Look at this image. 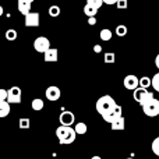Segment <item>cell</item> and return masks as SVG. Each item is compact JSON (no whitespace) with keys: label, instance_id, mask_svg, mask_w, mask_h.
<instances>
[{"label":"cell","instance_id":"ba28073f","mask_svg":"<svg viewBox=\"0 0 159 159\" xmlns=\"http://www.w3.org/2000/svg\"><path fill=\"white\" fill-rule=\"evenodd\" d=\"M123 84H124V87H126L127 89L134 91V89H137V88L140 87V80L135 77V75L129 74V75H126V77H124Z\"/></svg>","mask_w":159,"mask_h":159},{"label":"cell","instance_id":"d590c367","mask_svg":"<svg viewBox=\"0 0 159 159\" xmlns=\"http://www.w3.org/2000/svg\"><path fill=\"white\" fill-rule=\"evenodd\" d=\"M2 16H3V7L0 6V17H2Z\"/></svg>","mask_w":159,"mask_h":159},{"label":"cell","instance_id":"4fadbf2b","mask_svg":"<svg viewBox=\"0 0 159 159\" xmlns=\"http://www.w3.org/2000/svg\"><path fill=\"white\" fill-rule=\"evenodd\" d=\"M43 55H45V61H57V49L49 48Z\"/></svg>","mask_w":159,"mask_h":159},{"label":"cell","instance_id":"d4e9b609","mask_svg":"<svg viewBox=\"0 0 159 159\" xmlns=\"http://www.w3.org/2000/svg\"><path fill=\"white\" fill-rule=\"evenodd\" d=\"M151 85L154 87V89H155V91H158V92H159V73H158V74H155L154 77H152V80H151Z\"/></svg>","mask_w":159,"mask_h":159},{"label":"cell","instance_id":"cb8c5ba5","mask_svg":"<svg viewBox=\"0 0 159 159\" xmlns=\"http://www.w3.org/2000/svg\"><path fill=\"white\" fill-rule=\"evenodd\" d=\"M151 148H152V152H154V154L157 155V157H159V137H158V138H155V140L152 141Z\"/></svg>","mask_w":159,"mask_h":159},{"label":"cell","instance_id":"8992f818","mask_svg":"<svg viewBox=\"0 0 159 159\" xmlns=\"http://www.w3.org/2000/svg\"><path fill=\"white\" fill-rule=\"evenodd\" d=\"M7 102L8 103H20L21 102V88L20 87H11L7 89Z\"/></svg>","mask_w":159,"mask_h":159},{"label":"cell","instance_id":"6da1fadb","mask_svg":"<svg viewBox=\"0 0 159 159\" xmlns=\"http://www.w3.org/2000/svg\"><path fill=\"white\" fill-rule=\"evenodd\" d=\"M75 130L71 126H60L56 130V137L59 138V143L61 145H67V144H73L75 140Z\"/></svg>","mask_w":159,"mask_h":159},{"label":"cell","instance_id":"836d02e7","mask_svg":"<svg viewBox=\"0 0 159 159\" xmlns=\"http://www.w3.org/2000/svg\"><path fill=\"white\" fill-rule=\"evenodd\" d=\"M155 64H157V67H158V70H159V55L157 56V59H155Z\"/></svg>","mask_w":159,"mask_h":159},{"label":"cell","instance_id":"83f0119b","mask_svg":"<svg viewBox=\"0 0 159 159\" xmlns=\"http://www.w3.org/2000/svg\"><path fill=\"white\" fill-rule=\"evenodd\" d=\"M18 124H20V129H30L31 121H30V119H20Z\"/></svg>","mask_w":159,"mask_h":159},{"label":"cell","instance_id":"e575fe53","mask_svg":"<svg viewBox=\"0 0 159 159\" xmlns=\"http://www.w3.org/2000/svg\"><path fill=\"white\" fill-rule=\"evenodd\" d=\"M91 159H102V158H101V157H98V155H95V157H92Z\"/></svg>","mask_w":159,"mask_h":159},{"label":"cell","instance_id":"9c48e42d","mask_svg":"<svg viewBox=\"0 0 159 159\" xmlns=\"http://www.w3.org/2000/svg\"><path fill=\"white\" fill-rule=\"evenodd\" d=\"M25 27H39V13H28L25 16Z\"/></svg>","mask_w":159,"mask_h":159},{"label":"cell","instance_id":"74e56055","mask_svg":"<svg viewBox=\"0 0 159 159\" xmlns=\"http://www.w3.org/2000/svg\"><path fill=\"white\" fill-rule=\"evenodd\" d=\"M127 159H133V158H127Z\"/></svg>","mask_w":159,"mask_h":159},{"label":"cell","instance_id":"44dd1931","mask_svg":"<svg viewBox=\"0 0 159 159\" xmlns=\"http://www.w3.org/2000/svg\"><path fill=\"white\" fill-rule=\"evenodd\" d=\"M116 35L117 36L127 35V27L126 25H117V27H116Z\"/></svg>","mask_w":159,"mask_h":159},{"label":"cell","instance_id":"9a60e30c","mask_svg":"<svg viewBox=\"0 0 159 159\" xmlns=\"http://www.w3.org/2000/svg\"><path fill=\"white\" fill-rule=\"evenodd\" d=\"M110 126H112V130H116V131H119V130H124V117L123 116L119 117L117 120H115L113 123H110Z\"/></svg>","mask_w":159,"mask_h":159},{"label":"cell","instance_id":"e0dca14e","mask_svg":"<svg viewBox=\"0 0 159 159\" xmlns=\"http://www.w3.org/2000/svg\"><path fill=\"white\" fill-rule=\"evenodd\" d=\"M112 35H113V32L110 30H107V28H105V30H102L101 31V34H99V36H101V39L102 41H105V42H107V41H110L112 39Z\"/></svg>","mask_w":159,"mask_h":159},{"label":"cell","instance_id":"d6986e66","mask_svg":"<svg viewBox=\"0 0 159 159\" xmlns=\"http://www.w3.org/2000/svg\"><path fill=\"white\" fill-rule=\"evenodd\" d=\"M84 13H85V16H88V17H95L96 13H98V10L93 8V7H91V6H88V4H85Z\"/></svg>","mask_w":159,"mask_h":159},{"label":"cell","instance_id":"4316f807","mask_svg":"<svg viewBox=\"0 0 159 159\" xmlns=\"http://www.w3.org/2000/svg\"><path fill=\"white\" fill-rule=\"evenodd\" d=\"M115 59H116L115 53H112V52L105 53V63H115Z\"/></svg>","mask_w":159,"mask_h":159},{"label":"cell","instance_id":"ac0fdd59","mask_svg":"<svg viewBox=\"0 0 159 159\" xmlns=\"http://www.w3.org/2000/svg\"><path fill=\"white\" fill-rule=\"evenodd\" d=\"M31 105H32V109L34 110H42V109H43V105L45 103H43V101H42V99L36 98V99H34Z\"/></svg>","mask_w":159,"mask_h":159},{"label":"cell","instance_id":"277c9868","mask_svg":"<svg viewBox=\"0 0 159 159\" xmlns=\"http://www.w3.org/2000/svg\"><path fill=\"white\" fill-rule=\"evenodd\" d=\"M143 110L147 116L149 117H155L159 115V101L158 99H151L149 102H147L145 105H143Z\"/></svg>","mask_w":159,"mask_h":159},{"label":"cell","instance_id":"8d00e7d4","mask_svg":"<svg viewBox=\"0 0 159 159\" xmlns=\"http://www.w3.org/2000/svg\"><path fill=\"white\" fill-rule=\"evenodd\" d=\"M25 2H28V3H32V2H34V0H25Z\"/></svg>","mask_w":159,"mask_h":159},{"label":"cell","instance_id":"484cf974","mask_svg":"<svg viewBox=\"0 0 159 159\" xmlns=\"http://www.w3.org/2000/svg\"><path fill=\"white\" fill-rule=\"evenodd\" d=\"M151 85V80H149L148 77H143L140 80V87L144 88V89H147V88Z\"/></svg>","mask_w":159,"mask_h":159},{"label":"cell","instance_id":"1f68e13d","mask_svg":"<svg viewBox=\"0 0 159 159\" xmlns=\"http://www.w3.org/2000/svg\"><path fill=\"white\" fill-rule=\"evenodd\" d=\"M103 3H105V4L112 6V4H116V3H117V0H103Z\"/></svg>","mask_w":159,"mask_h":159},{"label":"cell","instance_id":"ffe728a7","mask_svg":"<svg viewBox=\"0 0 159 159\" xmlns=\"http://www.w3.org/2000/svg\"><path fill=\"white\" fill-rule=\"evenodd\" d=\"M6 39H7V41H16L17 39V31L16 30H7L6 31Z\"/></svg>","mask_w":159,"mask_h":159},{"label":"cell","instance_id":"f1b7e54d","mask_svg":"<svg viewBox=\"0 0 159 159\" xmlns=\"http://www.w3.org/2000/svg\"><path fill=\"white\" fill-rule=\"evenodd\" d=\"M116 6H117L119 10H126V8L129 7V2H127V0H117Z\"/></svg>","mask_w":159,"mask_h":159},{"label":"cell","instance_id":"7c38bea8","mask_svg":"<svg viewBox=\"0 0 159 159\" xmlns=\"http://www.w3.org/2000/svg\"><path fill=\"white\" fill-rule=\"evenodd\" d=\"M31 4H32V3H28V2H25V0H18L17 7H18V11L22 16H27L28 13H31Z\"/></svg>","mask_w":159,"mask_h":159},{"label":"cell","instance_id":"603a6c76","mask_svg":"<svg viewBox=\"0 0 159 159\" xmlns=\"http://www.w3.org/2000/svg\"><path fill=\"white\" fill-rule=\"evenodd\" d=\"M60 14V7L59 6H50L49 7V16L50 17H57Z\"/></svg>","mask_w":159,"mask_h":159},{"label":"cell","instance_id":"7402d4cb","mask_svg":"<svg viewBox=\"0 0 159 159\" xmlns=\"http://www.w3.org/2000/svg\"><path fill=\"white\" fill-rule=\"evenodd\" d=\"M87 4L98 10V8L101 7L102 4H103V0H87Z\"/></svg>","mask_w":159,"mask_h":159},{"label":"cell","instance_id":"5b68a950","mask_svg":"<svg viewBox=\"0 0 159 159\" xmlns=\"http://www.w3.org/2000/svg\"><path fill=\"white\" fill-rule=\"evenodd\" d=\"M34 48H35L36 52L45 53L50 48V42L46 36H38V38L34 41Z\"/></svg>","mask_w":159,"mask_h":159},{"label":"cell","instance_id":"8fae6325","mask_svg":"<svg viewBox=\"0 0 159 159\" xmlns=\"http://www.w3.org/2000/svg\"><path fill=\"white\" fill-rule=\"evenodd\" d=\"M59 120H60L61 126H73V123H74V113L66 110V112H63L60 115Z\"/></svg>","mask_w":159,"mask_h":159},{"label":"cell","instance_id":"30bf717a","mask_svg":"<svg viewBox=\"0 0 159 159\" xmlns=\"http://www.w3.org/2000/svg\"><path fill=\"white\" fill-rule=\"evenodd\" d=\"M45 95H46V98L49 99V101H52V102L57 101V99L60 98V95H61L60 88L55 87V85H50V87L46 88V92H45Z\"/></svg>","mask_w":159,"mask_h":159},{"label":"cell","instance_id":"7a4b0ae2","mask_svg":"<svg viewBox=\"0 0 159 159\" xmlns=\"http://www.w3.org/2000/svg\"><path fill=\"white\" fill-rule=\"evenodd\" d=\"M95 106H96V112H98L101 116H105L106 113H109L112 109H115L116 102L110 95H103V96H101V98L96 101Z\"/></svg>","mask_w":159,"mask_h":159},{"label":"cell","instance_id":"5bb4252c","mask_svg":"<svg viewBox=\"0 0 159 159\" xmlns=\"http://www.w3.org/2000/svg\"><path fill=\"white\" fill-rule=\"evenodd\" d=\"M10 113V103L7 101H0V117H6Z\"/></svg>","mask_w":159,"mask_h":159},{"label":"cell","instance_id":"52a82bcc","mask_svg":"<svg viewBox=\"0 0 159 159\" xmlns=\"http://www.w3.org/2000/svg\"><path fill=\"white\" fill-rule=\"evenodd\" d=\"M123 116V113H121V107L119 106V105H116L115 109H112L109 113H106L105 116H102L103 117V120L106 121V123H113L115 120H117L119 117H121Z\"/></svg>","mask_w":159,"mask_h":159},{"label":"cell","instance_id":"4dcf8cb0","mask_svg":"<svg viewBox=\"0 0 159 159\" xmlns=\"http://www.w3.org/2000/svg\"><path fill=\"white\" fill-rule=\"evenodd\" d=\"M88 24H89V25H95L96 24V18H95V17H88Z\"/></svg>","mask_w":159,"mask_h":159},{"label":"cell","instance_id":"f546056e","mask_svg":"<svg viewBox=\"0 0 159 159\" xmlns=\"http://www.w3.org/2000/svg\"><path fill=\"white\" fill-rule=\"evenodd\" d=\"M0 101H7V89L0 88Z\"/></svg>","mask_w":159,"mask_h":159},{"label":"cell","instance_id":"d6a6232c","mask_svg":"<svg viewBox=\"0 0 159 159\" xmlns=\"http://www.w3.org/2000/svg\"><path fill=\"white\" fill-rule=\"evenodd\" d=\"M93 50H95L96 53H101V52H102V48H101V45H95V46H93Z\"/></svg>","mask_w":159,"mask_h":159},{"label":"cell","instance_id":"2e32d148","mask_svg":"<svg viewBox=\"0 0 159 159\" xmlns=\"http://www.w3.org/2000/svg\"><path fill=\"white\" fill-rule=\"evenodd\" d=\"M74 130H75V133H77V134L82 135V134H85V133L88 131V127H87V124H85V123H82V121H80V123L75 124Z\"/></svg>","mask_w":159,"mask_h":159},{"label":"cell","instance_id":"3957f363","mask_svg":"<svg viewBox=\"0 0 159 159\" xmlns=\"http://www.w3.org/2000/svg\"><path fill=\"white\" fill-rule=\"evenodd\" d=\"M133 96H134V99L141 105V106L145 105L147 102H149L151 99H154V93L149 92V91H147V89H144V88H141V87L137 88V89H134Z\"/></svg>","mask_w":159,"mask_h":159}]
</instances>
